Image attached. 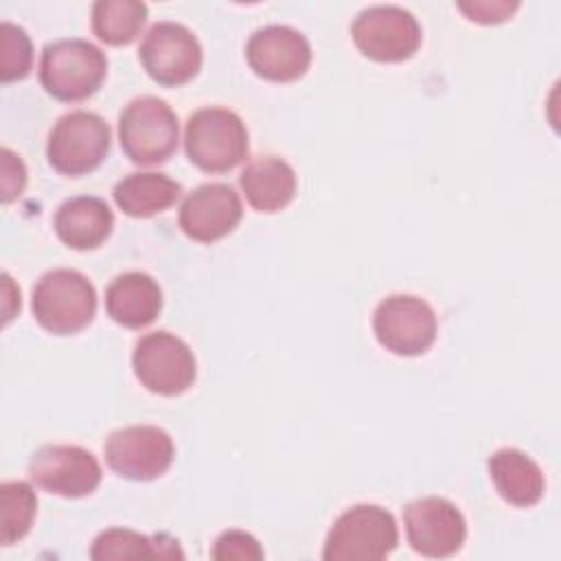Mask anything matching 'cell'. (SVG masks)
I'll list each match as a JSON object with an SVG mask.
<instances>
[{
	"label": "cell",
	"instance_id": "6da1fadb",
	"mask_svg": "<svg viewBox=\"0 0 561 561\" xmlns=\"http://www.w3.org/2000/svg\"><path fill=\"white\" fill-rule=\"evenodd\" d=\"M31 311L39 327L53 335L79 333L96 313L94 285L77 270H50L33 287Z\"/></svg>",
	"mask_w": 561,
	"mask_h": 561
},
{
	"label": "cell",
	"instance_id": "7a4b0ae2",
	"mask_svg": "<svg viewBox=\"0 0 561 561\" xmlns=\"http://www.w3.org/2000/svg\"><path fill=\"white\" fill-rule=\"evenodd\" d=\"M105 75L107 57L88 39H55L42 50L39 81L57 101L75 103L92 96Z\"/></svg>",
	"mask_w": 561,
	"mask_h": 561
},
{
	"label": "cell",
	"instance_id": "3957f363",
	"mask_svg": "<svg viewBox=\"0 0 561 561\" xmlns=\"http://www.w3.org/2000/svg\"><path fill=\"white\" fill-rule=\"evenodd\" d=\"M248 129L239 114L226 107H199L184 127V151L206 173H226L248 156Z\"/></svg>",
	"mask_w": 561,
	"mask_h": 561
},
{
	"label": "cell",
	"instance_id": "277c9868",
	"mask_svg": "<svg viewBox=\"0 0 561 561\" xmlns=\"http://www.w3.org/2000/svg\"><path fill=\"white\" fill-rule=\"evenodd\" d=\"M399 541L397 522L377 504H355L331 526L322 557L327 561H377L388 557Z\"/></svg>",
	"mask_w": 561,
	"mask_h": 561
},
{
	"label": "cell",
	"instance_id": "5b68a950",
	"mask_svg": "<svg viewBox=\"0 0 561 561\" xmlns=\"http://www.w3.org/2000/svg\"><path fill=\"white\" fill-rule=\"evenodd\" d=\"M180 140L178 116L164 99L138 96L118 116V142L136 164H160L173 156Z\"/></svg>",
	"mask_w": 561,
	"mask_h": 561
},
{
	"label": "cell",
	"instance_id": "8992f818",
	"mask_svg": "<svg viewBox=\"0 0 561 561\" xmlns=\"http://www.w3.org/2000/svg\"><path fill=\"white\" fill-rule=\"evenodd\" d=\"M110 125L99 114L75 110L53 125L46 142V158L57 173L79 178L101 167L110 153Z\"/></svg>",
	"mask_w": 561,
	"mask_h": 561
},
{
	"label": "cell",
	"instance_id": "52a82bcc",
	"mask_svg": "<svg viewBox=\"0 0 561 561\" xmlns=\"http://www.w3.org/2000/svg\"><path fill=\"white\" fill-rule=\"evenodd\" d=\"M131 366L138 381L149 392L162 397L186 392L197 375L191 346L169 331L145 333L134 346Z\"/></svg>",
	"mask_w": 561,
	"mask_h": 561
},
{
	"label": "cell",
	"instance_id": "ba28073f",
	"mask_svg": "<svg viewBox=\"0 0 561 561\" xmlns=\"http://www.w3.org/2000/svg\"><path fill=\"white\" fill-rule=\"evenodd\" d=\"M355 46L368 59L397 64L410 59L421 46V24L403 7L373 4L357 13L351 24Z\"/></svg>",
	"mask_w": 561,
	"mask_h": 561
},
{
	"label": "cell",
	"instance_id": "9c48e42d",
	"mask_svg": "<svg viewBox=\"0 0 561 561\" xmlns=\"http://www.w3.org/2000/svg\"><path fill=\"white\" fill-rule=\"evenodd\" d=\"M373 331L377 342L403 357L425 353L438 331V320L430 302L414 294L386 296L373 313Z\"/></svg>",
	"mask_w": 561,
	"mask_h": 561
},
{
	"label": "cell",
	"instance_id": "30bf717a",
	"mask_svg": "<svg viewBox=\"0 0 561 561\" xmlns=\"http://www.w3.org/2000/svg\"><path fill=\"white\" fill-rule=\"evenodd\" d=\"M138 59L145 72L164 88L188 83L202 68V46L180 22H156L142 37Z\"/></svg>",
	"mask_w": 561,
	"mask_h": 561
},
{
	"label": "cell",
	"instance_id": "8fae6325",
	"mask_svg": "<svg viewBox=\"0 0 561 561\" xmlns=\"http://www.w3.org/2000/svg\"><path fill=\"white\" fill-rule=\"evenodd\" d=\"M103 451L105 462L114 473L134 482H149L171 467L175 445L162 427L129 425L112 432Z\"/></svg>",
	"mask_w": 561,
	"mask_h": 561
},
{
	"label": "cell",
	"instance_id": "7c38bea8",
	"mask_svg": "<svg viewBox=\"0 0 561 561\" xmlns=\"http://www.w3.org/2000/svg\"><path fill=\"white\" fill-rule=\"evenodd\" d=\"M408 543L423 557H451L467 539L462 513L445 497L427 495L410 502L403 511Z\"/></svg>",
	"mask_w": 561,
	"mask_h": 561
},
{
	"label": "cell",
	"instance_id": "4fadbf2b",
	"mask_svg": "<svg viewBox=\"0 0 561 561\" xmlns=\"http://www.w3.org/2000/svg\"><path fill=\"white\" fill-rule=\"evenodd\" d=\"M31 480L61 497H83L96 491L101 465L92 451L79 445H44L28 460Z\"/></svg>",
	"mask_w": 561,
	"mask_h": 561
},
{
	"label": "cell",
	"instance_id": "5bb4252c",
	"mask_svg": "<svg viewBox=\"0 0 561 561\" xmlns=\"http://www.w3.org/2000/svg\"><path fill=\"white\" fill-rule=\"evenodd\" d=\"M248 66L267 81L289 83L300 79L311 66L309 39L285 24L256 28L245 44Z\"/></svg>",
	"mask_w": 561,
	"mask_h": 561
},
{
	"label": "cell",
	"instance_id": "9a60e30c",
	"mask_svg": "<svg viewBox=\"0 0 561 561\" xmlns=\"http://www.w3.org/2000/svg\"><path fill=\"white\" fill-rule=\"evenodd\" d=\"M243 217L239 193L224 182H208L191 191L180 206L182 232L199 243H213L230 234Z\"/></svg>",
	"mask_w": 561,
	"mask_h": 561
},
{
	"label": "cell",
	"instance_id": "2e32d148",
	"mask_svg": "<svg viewBox=\"0 0 561 561\" xmlns=\"http://www.w3.org/2000/svg\"><path fill=\"white\" fill-rule=\"evenodd\" d=\"M105 311L121 327L142 329L162 311V289L145 272L118 274L105 289Z\"/></svg>",
	"mask_w": 561,
	"mask_h": 561
},
{
	"label": "cell",
	"instance_id": "e0dca14e",
	"mask_svg": "<svg viewBox=\"0 0 561 561\" xmlns=\"http://www.w3.org/2000/svg\"><path fill=\"white\" fill-rule=\"evenodd\" d=\"M53 228L68 248L94 250L112 234L114 215L101 197L79 195L57 208Z\"/></svg>",
	"mask_w": 561,
	"mask_h": 561
},
{
	"label": "cell",
	"instance_id": "ac0fdd59",
	"mask_svg": "<svg viewBox=\"0 0 561 561\" xmlns=\"http://www.w3.org/2000/svg\"><path fill=\"white\" fill-rule=\"evenodd\" d=\"M489 476L504 502L517 508L535 506L546 491L541 467L515 447H502L489 456Z\"/></svg>",
	"mask_w": 561,
	"mask_h": 561
},
{
	"label": "cell",
	"instance_id": "d6986e66",
	"mask_svg": "<svg viewBox=\"0 0 561 561\" xmlns=\"http://www.w3.org/2000/svg\"><path fill=\"white\" fill-rule=\"evenodd\" d=\"M239 186L254 210L278 213L296 195V173L278 156H259L243 167Z\"/></svg>",
	"mask_w": 561,
	"mask_h": 561
},
{
	"label": "cell",
	"instance_id": "ffe728a7",
	"mask_svg": "<svg viewBox=\"0 0 561 561\" xmlns=\"http://www.w3.org/2000/svg\"><path fill=\"white\" fill-rule=\"evenodd\" d=\"M182 186L167 173L138 171L116 182L112 195L116 206L136 219L153 217L178 202Z\"/></svg>",
	"mask_w": 561,
	"mask_h": 561
},
{
	"label": "cell",
	"instance_id": "44dd1931",
	"mask_svg": "<svg viewBox=\"0 0 561 561\" xmlns=\"http://www.w3.org/2000/svg\"><path fill=\"white\" fill-rule=\"evenodd\" d=\"M90 557L94 561L110 559H182V550L169 535H140L131 528H107L92 541Z\"/></svg>",
	"mask_w": 561,
	"mask_h": 561
},
{
	"label": "cell",
	"instance_id": "7402d4cb",
	"mask_svg": "<svg viewBox=\"0 0 561 561\" xmlns=\"http://www.w3.org/2000/svg\"><path fill=\"white\" fill-rule=\"evenodd\" d=\"M147 22V4L138 0H96L92 4V31L110 46H127Z\"/></svg>",
	"mask_w": 561,
	"mask_h": 561
},
{
	"label": "cell",
	"instance_id": "603a6c76",
	"mask_svg": "<svg viewBox=\"0 0 561 561\" xmlns=\"http://www.w3.org/2000/svg\"><path fill=\"white\" fill-rule=\"evenodd\" d=\"M0 511H2L0 543L11 546L24 539L37 513V495L31 489V484L22 480L4 482L0 486Z\"/></svg>",
	"mask_w": 561,
	"mask_h": 561
},
{
	"label": "cell",
	"instance_id": "cb8c5ba5",
	"mask_svg": "<svg viewBox=\"0 0 561 561\" xmlns=\"http://www.w3.org/2000/svg\"><path fill=\"white\" fill-rule=\"evenodd\" d=\"M33 44L26 31L13 22L0 24V79L2 83L20 81L31 72Z\"/></svg>",
	"mask_w": 561,
	"mask_h": 561
},
{
	"label": "cell",
	"instance_id": "d4e9b609",
	"mask_svg": "<svg viewBox=\"0 0 561 561\" xmlns=\"http://www.w3.org/2000/svg\"><path fill=\"white\" fill-rule=\"evenodd\" d=\"M213 559H217V561H259V559H263V548L245 530H226L215 541Z\"/></svg>",
	"mask_w": 561,
	"mask_h": 561
},
{
	"label": "cell",
	"instance_id": "484cf974",
	"mask_svg": "<svg viewBox=\"0 0 561 561\" xmlns=\"http://www.w3.org/2000/svg\"><path fill=\"white\" fill-rule=\"evenodd\" d=\"M458 9L478 24H500L508 20L517 9L519 2L508 0H471V2H458Z\"/></svg>",
	"mask_w": 561,
	"mask_h": 561
},
{
	"label": "cell",
	"instance_id": "4316f807",
	"mask_svg": "<svg viewBox=\"0 0 561 561\" xmlns=\"http://www.w3.org/2000/svg\"><path fill=\"white\" fill-rule=\"evenodd\" d=\"M2 167H0V188H2V204L13 202L26 186V167L9 147H2Z\"/></svg>",
	"mask_w": 561,
	"mask_h": 561
}]
</instances>
